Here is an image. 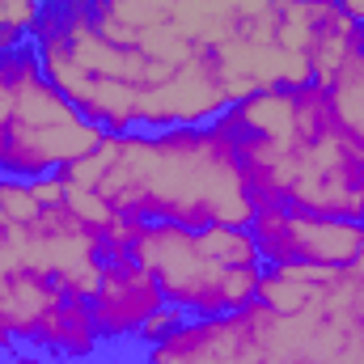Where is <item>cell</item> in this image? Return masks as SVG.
<instances>
[{
    "mask_svg": "<svg viewBox=\"0 0 364 364\" xmlns=\"http://www.w3.org/2000/svg\"><path fill=\"white\" fill-rule=\"evenodd\" d=\"M364 51V26L352 21L335 0H322L318 9V26L309 34V68H314V81L318 85H331L343 64H352Z\"/></svg>",
    "mask_w": 364,
    "mask_h": 364,
    "instance_id": "cell-11",
    "label": "cell"
},
{
    "mask_svg": "<svg viewBox=\"0 0 364 364\" xmlns=\"http://www.w3.org/2000/svg\"><path fill=\"white\" fill-rule=\"evenodd\" d=\"M275 322L279 314L263 301L216 318H186L174 335L149 348L144 364H263Z\"/></svg>",
    "mask_w": 364,
    "mask_h": 364,
    "instance_id": "cell-6",
    "label": "cell"
},
{
    "mask_svg": "<svg viewBox=\"0 0 364 364\" xmlns=\"http://www.w3.org/2000/svg\"><path fill=\"white\" fill-rule=\"evenodd\" d=\"M30 43L47 81L106 136L136 132L140 97L178 68L153 60L144 47L106 38L93 26V0H47Z\"/></svg>",
    "mask_w": 364,
    "mask_h": 364,
    "instance_id": "cell-3",
    "label": "cell"
},
{
    "mask_svg": "<svg viewBox=\"0 0 364 364\" xmlns=\"http://www.w3.org/2000/svg\"><path fill=\"white\" fill-rule=\"evenodd\" d=\"M34 352L60 356V360H90L93 352H97V326H93L90 301L64 296V301L51 309V318H47V326H43Z\"/></svg>",
    "mask_w": 364,
    "mask_h": 364,
    "instance_id": "cell-13",
    "label": "cell"
},
{
    "mask_svg": "<svg viewBox=\"0 0 364 364\" xmlns=\"http://www.w3.org/2000/svg\"><path fill=\"white\" fill-rule=\"evenodd\" d=\"M166 305L157 279L136 259H106L102 279L90 296L97 339H136V331Z\"/></svg>",
    "mask_w": 364,
    "mask_h": 364,
    "instance_id": "cell-9",
    "label": "cell"
},
{
    "mask_svg": "<svg viewBox=\"0 0 364 364\" xmlns=\"http://www.w3.org/2000/svg\"><path fill=\"white\" fill-rule=\"evenodd\" d=\"M0 68L13 85V119H9L0 174L47 178V174H60L64 166L81 161L85 153H93L106 140V132L97 123H90L47 81L34 43L0 51Z\"/></svg>",
    "mask_w": 364,
    "mask_h": 364,
    "instance_id": "cell-5",
    "label": "cell"
},
{
    "mask_svg": "<svg viewBox=\"0 0 364 364\" xmlns=\"http://www.w3.org/2000/svg\"><path fill=\"white\" fill-rule=\"evenodd\" d=\"M186 318H191V314H182V309H174V305H161V309H157V314L136 331V339H140L144 348H153V343H161L166 335H174Z\"/></svg>",
    "mask_w": 364,
    "mask_h": 364,
    "instance_id": "cell-18",
    "label": "cell"
},
{
    "mask_svg": "<svg viewBox=\"0 0 364 364\" xmlns=\"http://www.w3.org/2000/svg\"><path fill=\"white\" fill-rule=\"evenodd\" d=\"M64 186L97 191L119 216L170 220L186 229H250L255 199L233 140L216 123L119 132L60 170Z\"/></svg>",
    "mask_w": 364,
    "mask_h": 364,
    "instance_id": "cell-1",
    "label": "cell"
},
{
    "mask_svg": "<svg viewBox=\"0 0 364 364\" xmlns=\"http://www.w3.org/2000/svg\"><path fill=\"white\" fill-rule=\"evenodd\" d=\"M132 259L157 279L166 305L191 318H216L259 301L263 255L255 233L237 225L186 229L170 220H140Z\"/></svg>",
    "mask_w": 364,
    "mask_h": 364,
    "instance_id": "cell-4",
    "label": "cell"
},
{
    "mask_svg": "<svg viewBox=\"0 0 364 364\" xmlns=\"http://www.w3.org/2000/svg\"><path fill=\"white\" fill-rule=\"evenodd\" d=\"M30 191H34V199H38L43 208H60V203H64V182H60V174L30 178Z\"/></svg>",
    "mask_w": 364,
    "mask_h": 364,
    "instance_id": "cell-19",
    "label": "cell"
},
{
    "mask_svg": "<svg viewBox=\"0 0 364 364\" xmlns=\"http://www.w3.org/2000/svg\"><path fill=\"white\" fill-rule=\"evenodd\" d=\"M0 212H4L9 220H17V225L34 220V216L43 212V203H38V199H34V191H30V178L0 174Z\"/></svg>",
    "mask_w": 364,
    "mask_h": 364,
    "instance_id": "cell-17",
    "label": "cell"
},
{
    "mask_svg": "<svg viewBox=\"0 0 364 364\" xmlns=\"http://www.w3.org/2000/svg\"><path fill=\"white\" fill-rule=\"evenodd\" d=\"M13 343H17V339H13V335H9V326L0 322V352H13Z\"/></svg>",
    "mask_w": 364,
    "mask_h": 364,
    "instance_id": "cell-22",
    "label": "cell"
},
{
    "mask_svg": "<svg viewBox=\"0 0 364 364\" xmlns=\"http://www.w3.org/2000/svg\"><path fill=\"white\" fill-rule=\"evenodd\" d=\"M68 292L51 279V275L38 272H9L0 279V322L9 326V335L17 343H38L51 309L64 301Z\"/></svg>",
    "mask_w": 364,
    "mask_h": 364,
    "instance_id": "cell-10",
    "label": "cell"
},
{
    "mask_svg": "<svg viewBox=\"0 0 364 364\" xmlns=\"http://www.w3.org/2000/svg\"><path fill=\"white\" fill-rule=\"evenodd\" d=\"M348 272H335V267H309V263H279V267H263L259 279V301L275 309L279 318H292V314H305L318 292L343 284Z\"/></svg>",
    "mask_w": 364,
    "mask_h": 364,
    "instance_id": "cell-12",
    "label": "cell"
},
{
    "mask_svg": "<svg viewBox=\"0 0 364 364\" xmlns=\"http://www.w3.org/2000/svg\"><path fill=\"white\" fill-rule=\"evenodd\" d=\"M255 246L263 255V267L279 263H309V267H335L348 272L364 255L360 220H331V216H305L288 208H259L250 220Z\"/></svg>",
    "mask_w": 364,
    "mask_h": 364,
    "instance_id": "cell-7",
    "label": "cell"
},
{
    "mask_svg": "<svg viewBox=\"0 0 364 364\" xmlns=\"http://www.w3.org/2000/svg\"><path fill=\"white\" fill-rule=\"evenodd\" d=\"M178 4L182 0H110V9H114L127 26H136V30L170 26V17H174Z\"/></svg>",
    "mask_w": 364,
    "mask_h": 364,
    "instance_id": "cell-16",
    "label": "cell"
},
{
    "mask_svg": "<svg viewBox=\"0 0 364 364\" xmlns=\"http://www.w3.org/2000/svg\"><path fill=\"white\" fill-rule=\"evenodd\" d=\"M229 106L233 102H229L225 85H220L212 51H195L186 64H178L166 81H157L153 90L140 97L136 127H144V132L199 127V123H212L216 114H225Z\"/></svg>",
    "mask_w": 364,
    "mask_h": 364,
    "instance_id": "cell-8",
    "label": "cell"
},
{
    "mask_svg": "<svg viewBox=\"0 0 364 364\" xmlns=\"http://www.w3.org/2000/svg\"><path fill=\"white\" fill-rule=\"evenodd\" d=\"M9 119H13V85L0 68V166H4V140H9Z\"/></svg>",
    "mask_w": 364,
    "mask_h": 364,
    "instance_id": "cell-20",
    "label": "cell"
},
{
    "mask_svg": "<svg viewBox=\"0 0 364 364\" xmlns=\"http://www.w3.org/2000/svg\"><path fill=\"white\" fill-rule=\"evenodd\" d=\"M47 0H0V51L26 47Z\"/></svg>",
    "mask_w": 364,
    "mask_h": 364,
    "instance_id": "cell-15",
    "label": "cell"
},
{
    "mask_svg": "<svg viewBox=\"0 0 364 364\" xmlns=\"http://www.w3.org/2000/svg\"><path fill=\"white\" fill-rule=\"evenodd\" d=\"M335 4H339L352 21H360V26H364V0H335Z\"/></svg>",
    "mask_w": 364,
    "mask_h": 364,
    "instance_id": "cell-21",
    "label": "cell"
},
{
    "mask_svg": "<svg viewBox=\"0 0 364 364\" xmlns=\"http://www.w3.org/2000/svg\"><path fill=\"white\" fill-rule=\"evenodd\" d=\"M212 123L237 149L255 212L288 208L364 225V157L339 136L326 85L250 93Z\"/></svg>",
    "mask_w": 364,
    "mask_h": 364,
    "instance_id": "cell-2",
    "label": "cell"
},
{
    "mask_svg": "<svg viewBox=\"0 0 364 364\" xmlns=\"http://www.w3.org/2000/svg\"><path fill=\"white\" fill-rule=\"evenodd\" d=\"M326 102L339 136L364 157V51L352 64H343V73L326 85Z\"/></svg>",
    "mask_w": 364,
    "mask_h": 364,
    "instance_id": "cell-14",
    "label": "cell"
}]
</instances>
